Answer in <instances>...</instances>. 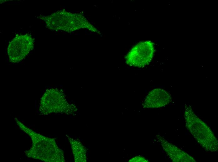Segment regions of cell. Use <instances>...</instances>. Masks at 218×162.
I'll use <instances>...</instances> for the list:
<instances>
[{
  "label": "cell",
  "instance_id": "1",
  "mask_svg": "<svg viewBox=\"0 0 218 162\" xmlns=\"http://www.w3.org/2000/svg\"><path fill=\"white\" fill-rule=\"evenodd\" d=\"M21 129L31 136L33 145L28 156L45 162H64L63 152L54 140L38 134L17 121Z\"/></svg>",
  "mask_w": 218,
  "mask_h": 162
},
{
  "label": "cell",
  "instance_id": "2",
  "mask_svg": "<svg viewBox=\"0 0 218 162\" xmlns=\"http://www.w3.org/2000/svg\"><path fill=\"white\" fill-rule=\"evenodd\" d=\"M184 116L187 129L205 150L217 151V138L210 128L197 116L190 105L185 104Z\"/></svg>",
  "mask_w": 218,
  "mask_h": 162
},
{
  "label": "cell",
  "instance_id": "3",
  "mask_svg": "<svg viewBox=\"0 0 218 162\" xmlns=\"http://www.w3.org/2000/svg\"><path fill=\"white\" fill-rule=\"evenodd\" d=\"M155 51L153 43L150 41L140 42L134 46L126 57L128 65L143 67L151 62Z\"/></svg>",
  "mask_w": 218,
  "mask_h": 162
},
{
  "label": "cell",
  "instance_id": "4",
  "mask_svg": "<svg viewBox=\"0 0 218 162\" xmlns=\"http://www.w3.org/2000/svg\"><path fill=\"white\" fill-rule=\"evenodd\" d=\"M34 40L28 34L15 36L9 43L7 53L9 61L18 63L24 59L34 48Z\"/></svg>",
  "mask_w": 218,
  "mask_h": 162
},
{
  "label": "cell",
  "instance_id": "5",
  "mask_svg": "<svg viewBox=\"0 0 218 162\" xmlns=\"http://www.w3.org/2000/svg\"><path fill=\"white\" fill-rule=\"evenodd\" d=\"M67 104L62 93L51 89L43 95L40 101L39 111L44 115L63 112L69 107Z\"/></svg>",
  "mask_w": 218,
  "mask_h": 162
},
{
  "label": "cell",
  "instance_id": "6",
  "mask_svg": "<svg viewBox=\"0 0 218 162\" xmlns=\"http://www.w3.org/2000/svg\"><path fill=\"white\" fill-rule=\"evenodd\" d=\"M172 101L170 93L166 90L157 88L150 91L143 103L145 108H156L164 107Z\"/></svg>",
  "mask_w": 218,
  "mask_h": 162
},
{
  "label": "cell",
  "instance_id": "7",
  "mask_svg": "<svg viewBox=\"0 0 218 162\" xmlns=\"http://www.w3.org/2000/svg\"><path fill=\"white\" fill-rule=\"evenodd\" d=\"M157 139L162 145L163 150L173 162H196L194 159L186 152L180 149L159 135L156 136Z\"/></svg>",
  "mask_w": 218,
  "mask_h": 162
},
{
  "label": "cell",
  "instance_id": "8",
  "mask_svg": "<svg viewBox=\"0 0 218 162\" xmlns=\"http://www.w3.org/2000/svg\"><path fill=\"white\" fill-rule=\"evenodd\" d=\"M72 150L75 162H86V147L81 142L77 139L69 137Z\"/></svg>",
  "mask_w": 218,
  "mask_h": 162
},
{
  "label": "cell",
  "instance_id": "9",
  "mask_svg": "<svg viewBox=\"0 0 218 162\" xmlns=\"http://www.w3.org/2000/svg\"><path fill=\"white\" fill-rule=\"evenodd\" d=\"M129 162H148V160L144 157L139 156H135L130 159Z\"/></svg>",
  "mask_w": 218,
  "mask_h": 162
},
{
  "label": "cell",
  "instance_id": "10",
  "mask_svg": "<svg viewBox=\"0 0 218 162\" xmlns=\"http://www.w3.org/2000/svg\"><path fill=\"white\" fill-rule=\"evenodd\" d=\"M76 12H80V11H77Z\"/></svg>",
  "mask_w": 218,
  "mask_h": 162
},
{
  "label": "cell",
  "instance_id": "11",
  "mask_svg": "<svg viewBox=\"0 0 218 162\" xmlns=\"http://www.w3.org/2000/svg\"><path fill=\"white\" fill-rule=\"evenodd\" d=\"M90 34H94V33H92V32H90Z\"/></svg>",
  "mask_w": 218,
  "mask_h": 162
},
{
  "label": "cell",
  "instance_id": "12",
  "mask_svg": "<svg viewBox=\"0 0 218 162\" xmlns=\"http://www.w3.org/2000/svg\"><path fill=\"white\" fill-rule=\"evenodd\" d=\"M91 23H92V24H94V22H93V21H91Z\"/></svg>",
  "mask_w": 218,
  "mask_h": 162
},
{
  "label": "cell",
  "instance_id": "13",
  "mask_svg": "<svg viewBox=\"0 0 218 162\" xmlns=\"http://www.w3.org/2000/svg\"><path fill=\"white\" fill-rule=\"evenodd\" d=\"M75 35H78V33H75Z\"/></svg>",
  "mask_w": 218,
  "mask_h": 162
},
{
  "label": "cell",
  "instance_id": "14",
  "mask_svg": "<svg viewBox=\"0 0 218 162\" xmlns=\"http://www.w3.org/2000/svg\"><path fill=\"white\" fill-rule=\"evenodd\" d=\"M88 20H89V21H90V19H89V18H88Z\"/></svg>",
  "mask_w": 218,
  "mask_h": 162
},
{
  "label": "cell",
  "instance_id": "15",
  "mask_svg": "<svg viewBox=\"0 0 218 162\" xmlns=\"http://www.w3.org/2000/svg\"><path fill=\"white\" fill-rule=\"evenodd\" d=\"M75 33V32H72V33L73 34V33Z\"/></svg>",
  "mask_w": 218,
  "mask_h": 162
},
{
  "label": "cell",
  "instance_id": "16",
  "mask_svg": "<svg viewBox=\"0 0 218 162\" xmlns=\"http://www.w3.org/2000/svg\"><path fill=\"white\" fill-rule=\"evenodd\" d=\"M84 13H85H85H86V12H85H85H84Z\"/></svg>",
  "mask_w": 218,
  "mask_h": 162
}]
</instances>
